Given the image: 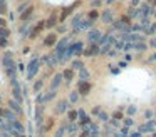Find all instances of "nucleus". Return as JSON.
<instances>
[{
  "mask_svg": "<svg viewBox=\"0 0 156 137\" xmlns=\"http://www.w3.org/2000/svg\"><path fill=\"white\" fill-rule=\"evenodd\" d=\"M12 55H14V52L9 50V52L2 57V63H4V67H5V72L10 75V79H14L15 77V62H14V59H12Z\"/></svg>",
  "mask_w": 156,
  "mask_h": 137,
  "instance_id": "nucleus-1",
  "label": "nucleus"
},
{
  "mask_svg": "<svg viewBox=\"0 0 156 137\" xmlns=\"http://www.w3.org/2000/svg\"><path fill=\"white\" fill-rule=\"evenodd\" d=\"M39 60H37V57H34V59L30 60V62L27 63V79H32V77L37 74V70H39Z\"/></svg>",
  "mask_w": 156,
  "mask_h": 137,
  "instance_id": "nucleus-2",
  "label": "nucleus"
},
{
  "mask_svg": "<svg viewBox=\"0 0 156 137\" xmlns=\"http://www.w3.org/2000/svg\"><path fill=\"white\" fill-rule=\"evenodd\" d=\"M67 43H69V39H67V37H64V39H61V40L57 42V45H55V55H57L59 59H61V55L66 52V47H67Z\"/></svg>",
  "mask_w": 156,
  "mask_h": 137,
  "instance_id": "nucleus-3",
  "label": "nucleus"
},
{
  "mask_svg": "<svg viewBox=\"0 0 156 137\" xmlns=\"http://www.w3.org/2000/svg\"><path fill=\"white\" fill-rule=\"evenodd\" d=\"M12 85H14V100H17V102H22V92H20V85H19L17 79H12Z\"/></svg>",
  "mask_w": 156,
  "mask_h": 137,
  "instance_id": "nucleus-4",
  "label": "nucleus"
},
{
  "mask_svg": "<svg viewBox=\"0 0 156 137\" xmlns=\"http://www.w3.org/2000/svg\"><path fill=\"white\" fill-rule=\"evenodd\" d=\"M62 80H64V75H62V74H55V75L52 77V85H51V90H54V92H55V89H57V87H61Z\"/></svg>",
  "mask_w": 156,
  "mask_h": 137,
  "instance_id": "nucleus-5",
  "label": "nucleus"
},
{
  "mask_svg": "<svg viewBox=\"0 0 156 137\" xmlns=\"http://www.w3.org/2000/svg\"><path fill=\"white\" fill-rule=\"evenodd\" d=\"M0 115H4L9 122H15V120H17V119H15V112L12 109H5V110L0 109Z\"/></svg>",
  "mask_w": 156,
  "mask_h": 137,
  "instance_id": "nucleus-6",
  "label": "nucleus"
},
{
  "mask_svg": "<svg viewBox=\"0 0 156 137\" xmlns=\"http://www.w3.org/2000/svg\"><path fill=\"white\" fill-rule=\"evenodd\" d=\"M55 42H57V37H55V33H49V35L45 37V40H44V45H45V47H52Z\"/></svg>",
  "mask_w": 156,
  "mask_h": 137,
  "instance_id": "nucleus-7",
  "label": "nucleus"
},
{
  "mask_svg": "<svg viewBox=\"0 0 156 137\" xmlns=\"http://www.w3.org/2000/svg\"><path fill=\"white\" fill-rule=\"evenodd\" d=\"M9 107L14 110L15 114H22V107H20V102L17 100H9Z\"/></svg>",
  "mask_w": 156,
  "mask_h": 137,
  "instance_id": "nucleus-8",
  "label": "nucleus"
},
{
  "mask_svg": "<svg viewBox=\"0 0 156 137\" xmlns=\"http://www.w3.org/2000/svg\"><path fill=\"white\" fill-rule=\"evenodd\" d=\"M66 109H67V100H59L57 105H55V114L66 112Z\"/></svg>",
  "mask_w": 156,
  "mask_h": 137,
  "instance_id": "nucleus-9",
  "label": "nucleus"
},
{
  "mask_svg": "<svg viewBox=\"0 0 156 137\" xmlns=\"http://www.w3.org/2000/svg\"><path fill=\"white\" fill-rule=\"evenodd\" d=\"M89 89H91V85H89L87 82H84V80L79 82V92H81V94H87Z\"/></svg>",
  "mask_w": 156,
  "mask_h": 137,
  "instance_id": "nucleus-10",
  "label": "nucleus"
},
{
  "mask_svg": "<svg viewBox=\"0 0 156 137\" xmlns=\"http://www.w3.org/2000/svg\"><path fill=\"white\" fill-rule=\"evenodd\" d=\"M32 12H34V7H29L27 10H25L24 13H22V20H24V22H27V20H30V15H32Z\"/></svg>",
  "mask_w": 156,
  "mask_h": 137,
  "instance_id": "nucleus-11",
  "label": "nucleus"
},
{
  "mask_svg": "<svg viewBox=\"0 0 156 137\" xmlns=\"http://www.w3.org/2000/svg\"><path fill=\"white\" fill-rule=\"evenodd\" d=\"M62 75H64V80L71 82V80H72V77H74V70H72V69H66Z\"/></svg>",
  "mask_w": 156,
  "mask_h": 137,
  "instance_id": "nucleus-12",
  "label": "nucleus"
},
{
  "mask_svg": "<svg viewBox=\"0 0 156 137\" xmlns=\"http://www.w3.org/2000/svg\"><path fill=\"white\" fill-rule=\"evenodd\" d=\"M98 39H99V30H91V32H89V40L94 42V40H98Z\"/></svg>",
  "mask_w": 156,
  "mask_h": 137,
  "instance_id": "nucleus-13",
  "label": "nucleus"
},
{
  "mask_svg": "<svg viewBox=\"0 0 156 137\" xmlns=\"http://www.w3.org/2000/svg\"><path fill=\"white\" fill-rule=\"evenodd\" d=\"M44 25H45V23H44V22H41V23H39V25H37V27H35V29H34V30H32V33H30V37H35V35H37V33H39V32H41V30H42V27H44Z\"/></svg>",
  "mask_w": 156,
  "mask_h": 137,
  "instance_id": "nucleus-14",
  "label": "nucleus"
},
{
  "mask_svg": "<svg viewBox=\"0 0 156 137\" xmlns=\"http://www.w3.org/2000/svg\"><path fill=\"white\" fill-rule=\"evenodd\" d=\"M54 97H55V92H54V90H51L49 94H45V95H44V102H45V100H52Z\"/></svg>",
  "mask_w": 156,
  "mask_h": 137,
  "instance_id": "nucleus-15",
  "label": "nucleus"
},
{
  "mask_svg": "<svg viewBox=\"0 0 156 137\" xmlns=\"http://www.w3.org/2000/svg\"><path fill=\"white\" fill-rule=\"evenodd\" d=\"M102 20H104V22H111V12H104L102 13Z\"/></svg>",
  "mask_w": 156,
  "mask_h": 137,
  "instance_id": "nucleus-16",
  "label": "nucleus"
},
{
  "mask_svg": "<svg viewBox=\"0 0 156 137\" xmlns=\"http://www.w3.org/2000/svg\"><path fill=\"white\" fill-rule=\"evenodd\" d=\"M77 97H79V92H72L71 95H69V99H71V102H77Z\"/></svg>",
  "mask_w": 156,
  "mask_h": 137,
  "instance_id": "nucleus-17",
  "label": "nucleus"
},
{
  "mask_svg": "<svg viewBox=\"0 0 156 137\" xmlns=\"http://www.w3.org/2000/svg\"><path fill=\"white\" fill-rule=\"evenodd\" d=\"M45 25H47V27H52V25H55V15H52L51 19L47 20V23H45Z\"/></svg>",
  "mask_w": 156,
  "mask_h": 137,
  "instance_id": "nucleus-18",
  "label": "nucleus"
},
{
  "mask_svg": "<svg viewBox=\"0 0 156 137\" xmlns=\"http://www.w3.org/2000/svg\"><path fill=\"white\" fill-rule=\"evenodd\" d=\"M0 35L4 37V39H5V37H9V30L5 29V27H0Z\"/></svg>",
  "mask_w": 156,
  "mask_h": 137,
  "instance_id": "nucleus-19",
  "label": "nucleus"
},
{
  "mask_svg": "<svg viewBox=\"0 0 156 137\" xmlns=\"http://www.w3.org/2000/svg\"><path fill=\"white\" fill-rule=\"evenodd\" d=\"M72 67H74V69H82V62H79V60H76V62L72 63Z\"/></svg>",
  "mask_w": 156,
  "mask_h": 137,
  "instance_id": "nucleus-20",
  "label": "nucleus"
},
{
  "mask_svg": "<svg viewBox=\"0 0 156 137\" xmlns=\"http://www.w3.org/2000/svg\"><path fill=\"white\" fill-rule=\"evenodd\" d=\"M87 75H89V74H87V70H86V69H82V70H81V79H87Z\"/></svg>",
  "mask_w": 156,
  "mask_h": 137,
  "instance_id": "nucleus-21",
  "label": "nucleus"
},
{
  "mask_svg": "<svg viewBox=\"0 0 156 137\" xmlns=\"http://www.w3.org/2000/svg\"><path fill=\"white\" fill-rule=\"evenodd\" d=\"M76 130V124H69V127H67V132H74Z\"/></svg>",
  "mask_w": 156,
  "mask_h": 137,
  "instance_id": "nucleus-22",
  "label": "nucleus"
},
{
  "mask_svg": "<svg viewBox=\"0 0 156 137\" xmlns=\"http://www.w3.org/2000/svg\"><path fill=\"white\" fill-rule=\"evenodd\" d=\"M41 87H42V80H37V82H35V85H34V89H35V90H39Z\"/></svg>",
  "mask_w": 156,
  "mask_h": 137,
  "instance_id": "nucleus-23",
  "label": "nucleus"
},
{
  "mask_svg": "<svg viewBox=\"0 0 156 137\" xmlns=\"http://www.w3.org/2000/svg\"><path fill=\"white\" fill-rule=\"evenodd\" d=\"M62 134H64V127H61V129L57 130V134H55V137H62Z\"/></svg>",
  "mask_w": 156,
  "mask_h": 137,
  "instance_id": "nucleus-24",
  "label": "nucleus"
},
{
  "mask_svg": "<svg viewBox=\"0 0 156 137\" xmlns=\"http://www.w3.org/2000/svg\"><path fill=\"white\" fill-rule=\"evenodd\" d=\"M5 125H7V122H4V119H0V129L5 130Z\"/></svg>",
  "mask_w": 156,
  "mask_h": 137,
  "instance_id": "nucleus-25",
  "label": "nucleus"
},
{
  "mask_svg": "<svg viewBox=\"0 0 156 137\" xmlns=\"http://www.w3.org/2000/svg\"><path fill=\"white\" fill-rule=\"evenodd\" d=\"M37 102H39V104L44 102V95H42V94H37Z\"/></svg>",
  "mask_w": 156,
  "mask_h": 137,
  "instance_id": "nucleus-26",
  "label": "nucleus"
},
{
  "mask_svg": "<svg viewBox=\"0 0 156 137\" xmlns=\"http://www.w3.org/2000/svg\"><path fill=\"white\" fill-rule=\"evenodd\" d=\"M77 115H79V114H76V112H71V114H69V119H71V120H74Z\"/></svg>",
  "mask_w": 156,
  "mask_h": 137,
  "instance_id": "nucleus-27",
  "label": "nucleus"
},
{
  "mask_svg": "<svg viewBox=\"0 0 156 137\" xmlns=\"http://www.w3.org/2000/svg\"><path fill=\"white\" fill-rule=\"evenodd\" d=\"M7 12V7L5 5H0V15H2V13H5Z\"/></svg>",
  "mask_w": 156,
  "mask_h": 137,
  "instance_id": "nucleus-28",
  "label": "nucleus"
},
{
  "mask_svg": "<svg viewBox=\"0 0 156 137\" xmlns=\"http://www.w3.org/2000/svg\"><path fill=\"white\" fill-rule=\"evenodd\" d=\"M25 7H27V3H20V7H19V12H24Z\"/></svg>",
  "mask_w": 156,
  "mask_h": 137,
  "instance_id": "nucleus-29",
  "label": "nucleus"
},
{
  "mask_svg": "<svg viewBox=\"0 0 156 137\" xmlns=\"http://www.w3.org/2000/svg\"><path fill=\"white\" fill-rule=\"evenodd\" d=\"M5 45H7V40H5V39H0V47H5Z\"/></svg>",
  "mask_w": 156,
  "mask_h": 137,
  "instance_id": "nucleus-30",
  "label": "nucleus"
},
{
  "mask_svg": "<svg viewBox=\"0 0 156 137\" xmlns=\"http://www.w3.org/2000/svg\"><path fill=\"white\" fill-rule=\"evenodd\" d=\"M89 17H91V19H96V17H98V13H96V12H91V13H89Z\"/></svg>",
  "mask_w": 156,
  "mask_h": 137,
  "instance_id": "nucleus-31",
  "label": "nucleus"
},
{
  "mask_svg": "<svg viewBox=\"0 0 156 137\" xmlns=\"http://www.w3.org/2000/svg\"><path fill=\"white\" fill-rule=\"evenodd\" d=\"M0 27H5V22H4L2 19H0Z\"/></svg>",
  "mask_w": 156,
  "mask_h": 137,
  "instance_id": "nucleus-32",
  "label": "nucleus"
},
{
  "mask_svg": "<svg viewBox=\"0 0 156 137\" xmlns=\"http://www.w3.org/2000/svg\"><path fill=\"white\" fill-rule=\"evenodd\" d=\"M0 5H5V0H0Z\"/></svg>",
  "mask_w": 156,
  "mask_h": 137,
  "instance_id": "nucleus-33",
  "label": "nucleus"
},
{
  "mask_svg": "<svg viewBox=\"0 0 156 137\" xmlns=\"http://www.w3.org/2000/svg\"><path fill=\"white\" fill-rule=\"evenodd\" d=\"M0 99H2V97H0Z\"/></svg>",
  "mask_w": 156,
  "mask_h": 137,
  "instance_id": "nucleus-34",
  "label": "nucleus"
}]
</instances>
